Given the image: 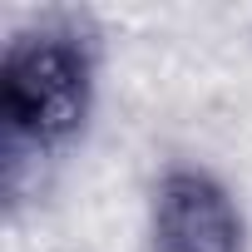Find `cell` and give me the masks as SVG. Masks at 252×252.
Masks as SVG:
<instances>
[{
  "label": "cell",
  "instance_id": "cell-2",
  "mask_svg": "<svg viewBox=\"0 0 252 252\" xmlns=\"http://www.w3.org/2000/svg\"><path fill=\"white\" fill-rule=\"evenodd\" d=\"M242 222L208 173H168L154 203V252H237Z\"/></svg>",
  "mask_w": 252,
  "mask_h": 252
},
{
  "label": "cell",
  "instance_id": "cell-1",
  "mask_svg": "<svg viewBox=\"0 0 252 252\" xmlns=\"http://www.w3.org/2000/svg\"><path fill=\"white\" fill-rule=\"evenodd\" d=\"M89 109V55L69 35H25L5 50L0 69V124L10 173L25 154L64 144Z\"/></svg>",
  "mask_w": 252,
  "mask_h": 252
}]
</instances>
